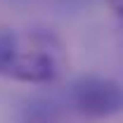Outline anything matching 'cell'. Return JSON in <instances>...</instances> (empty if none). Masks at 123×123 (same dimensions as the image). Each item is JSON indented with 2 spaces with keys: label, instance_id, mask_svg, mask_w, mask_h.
Wrapping results in <instances>:
<instances>
[{
  "label": "cell",
  "instance_id": "obj_3",
  "mask_svg": "<svg viewBox=\"0 0 123 123\" xmlns=\"http://www.w3.org/2000/svg\"><path fill=\"white\" fill-rule=\"evenodd\" d=\"M107 5H109V10H111L116 17L123 19V0H107Z\"/></svg>",
  "mask_w": 123,
  "mask_h": 123
},
{
  "label": "cell",
  "instance_id": "obj_2",
  "mask_svg": "<svg viewBox=\"0 0 123 123\" xmlns=\"http://www.w3.org/2000/svg\"><path fill=\"white\" fill-rule=\"evenodd\" d=\"M74 107L88 118L123 114V83L102 76H83L71 85Z\"/></svg>",
  "mask_w": 123,
  "mask_h": 123
},
{
  "label": "cell",
  "instance_id": "obj_1",
  "mask_svg": "<svg viewBox=\"0 0 123 123\" xmlns=\"http://www.w3.org/2000/svg\"><path fill=\"white\" fill-rule=\"evenodd\" d=\"M62 43L52 33H0V74L19 83H50L62 74Z\"/></svg>",
  "mask_w": 123,
  "mask_h": 123
}]
</instances>
